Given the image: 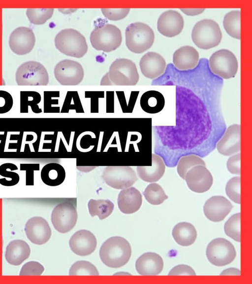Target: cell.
<instances>
[{
  "label": "cell",
  "instance_id": "cell-39",
  "mask_svg": "<svg viewBox=\"0 0 252 284\" xmlns=\"http://www.w3.org/2000/svg\"><path fill=\"white\" fill-rule=\"evenodd\" d=\"M44 270V267L38 262L32 261L24 264L20 270L21 276H38L41 275Z\"/></svg>",
  "mask_w": 252,
  "mask_h": 284
},
{
  "label": "cell",
  "instance_id": "cell-8",
  "mask_svg": "<svg viewBox=\"0 0 252 284\" xmlns=\"http://www.w3.org/2000/svg\"><path fill=\"white\" fill-rule=\"evenodd\" d=\"M209 66L215 74L223 79H229L236 74L238 64L235 55L231 51L223 49L211 56Z\"/></svg>",
  "mask_w": 252,
  "mask_h": 284
},
{
  "label": "cell",
  "instance_id": "cell-24",
  "mask_svg": "<svg viewBox=\"0 0 252 284\" xmlns=\"http://www.w3.org/2000/svg\"><path fill=\"white\" fill-rule=\"evenodd\" d=\"M30 253L31 248L25 241L14 240L7 246L5 258L10 264L18 266L28 258Z\"/></svg>",
  "mask_w": 252,
  "mask_h": 284
},
{
  "label": "cell",
  "instance_id": "cell-3",
  "mask_svg": "<svg viewBox=\"0 0 252 284\" xmlns=\"http://www.w3.org/2000/svg\"><path fill=\"white\" fill-rule=\"evenodd\" d=\"M55 44L61 53L75 58L83 57L88 51L85 37L79 32L73 29L61 31L55 38Z\"/></svg>",
  "mask_w": 252,
  "mask_h": 284
},
{
  "label": "cell",
  "instance_id": "cell-20",
  "mask_svg": "<svg viewBox=\"0 0 252 284\" xmlns=\"http://www.w3.org/2000/svg\"><path fill=\"white\" fill-rule=\"evenodd\" d=\"M139 66L142 74L146 77L154 79L163 73L166 62L158 53L149 52L141 58Z\"/></svg>",
  "mask_w": 252,
  "mask_h": 284
},
{
  "label": "cell",
  "instance_id": "cell-26",
  "mask_svg": "<svg viewBox=\"0 0 252 284\" xmlns=\"http://www.w3.org/2000/svg\"><path fill=\"white\" fill-rule=\"evenodd\" d=\"M172 236L179 245L189 246L195 242L197 237V232L194 226L190 223L180 222L173 228Z\"/></svg>",
  "mask_w": 252,
  "mask_h": 284
},
{
  "label": "cell",
  "instance_id": "cell-46",
  "mask_svg": "<svg viewBox=\"0 0 252 284\" xmlns=\"http://www.w3.org/2000/svg\"><path fill=\"white\" fill-rule=\"evenodd\" d=\"M221 275H241L240 271L234 268H230L223 271Z\"/></svg>",
  "mask_w": 252,
  "mask_h": 284
},
{
  "label": "cell",
  "instance_id": "cell-44",
  "mask_svg": "<svg viewBox=\"0 0 252 284\" xmlns=\"http://www.w3.org/2000/svg\"><path fill=\"white\" fill-rule=\"evenodd\" d=\"M195 273L190 266L181 264L174 267L169 272V276H195Z\"/></svg>",
  "mask_w": 252,
  "mask_h": 284
},
{
  "label": "cell",
  "instance_id": "cell-2",
  "mask_svg": "<svg viewBox=\"0 0 252 284\" xmlns=\"http://www.w3.org/2000/svg\"><path fill=\"white\" fill-rule=\"evenodd\" d=\"M125 37L126 45L130 51L141 53L152 46L155 34L151 28L146 24L135 22L126 27Z\"/></svg>",
  "mask_w": 252,
  "mask_h": 284
},
{
  "label": "cell",
  "instance_id": "cell-1",
  "mask_svg": "<svg viewBox=\"0 0 252 284\" xmlns=\"http://www.w3.org/2000/svg\"><path fill=\"white\" fill-rule=\"evenodd\" d=\"M131 254L130 244L125 238L114 236L108 239L101 246L99 256L107 266L117 268L124 266Z\"/></svg>",
  "mask_w": 252,
  "mask_h": 284
},
{
  "label": "cell",
  "instance_id": "cell-18",
  "mask_svg": "<svg viewBox=\"0 0 252 284\" xmlns=\"http://www.w3.org/2000/svg\"><path fill=\"white\" fill-rule=\"evenodd\" d=\"M96 239L90 231L80 230L76 232L69 242L71 250L80 256H87L92 253L96 247Z\"/></svg>",
  "mask_w": 252,
  "mask_h": 284
},
{
  "label": "cell",
  "instance_id": "cell-34",
  "mask_svg": "<svg viewBox=\"0 0 252 284\" xmlns=\"http://www.w3.org/2000/svg\"><path fill=\"white\" fill-rule=\"evenodd\" d=\"M54 8H28L26 15L30 22L34 25H42L50 19L54 13Z\"/></svg>",
  "mask_w": 252,
  "mask_h": 284
},
{
  "label": "cell",
  "instance_id": "cell-37",
  "mask_svg": "<svg viewBox=\"0 0 252 284\" xmlns=\"http://www.w3.org/2000/svg\"><path fill=\"white\" fill-rule=\"evenodd\" d=\"M240 217V213L234 214L226 221L224 226L226 235L238 242L241 241Z\"/></svg>",
  "mask_w": 252,
  "mask_h": 284
},
{
  "label": "cell",
  "instance_id": "cell-22",
  "mask_svg": "<svg viewBox=\"0 0 252 284\" xmlns=\"http://www.w3.org/2000/svg\"><path fill=\"white\" fill-rule=\"evenodd\" d=\"M142 203L141 194L134 187L124 189L118 195V207L125 214H131L137 212L141 207Z\"/></svg>",
  "mask_w": 252,
  "mask_h": 284
},
{
  "label": "cell",
  "instance_id": "cell-13",
  "mask_svg": "<svg viewBox=\"0 0 252 284\" xmlns=\"http://www.w3.org/2000/svg\"><path fill=\"white\" fill-rule=\"evenodd\" d=\"M35 37L32 30L25 27L15 29L11 34L9 45L11 50L18 55L30 53L33 49Z\"/></svg>",
  "mask_w": 252,
  "mask_h": 284
},
{
  "label": "cell",
  "instance_id": "cell-36",
  "mask_svg": "<svg viewBox=\"0 0 252 284\" xmlns=\"http://www.w3.org/2000/svg\"><path fill=\"white\" fill-rule=\"evenodd\" d=\"M96 268L88 261L81 260L75 262L71 267L69 276H98Z\"/></svg>",
  "mask_w": 252,
  "mask_h": 284
},
{
  "label": "cell",
  "instance_id": "cell-14",
  "mask_svg": "<svg viewBox=\"0 0 252 284\" xmlns=\"http://www.w3.org/2000/svg\"><path fill=\"white\" fill-rule=\"evenodd\" d=\"M188 187L192 191L201 193L208 191L213 182V177L205 166L198 165L190 169L185 179Z\"/></svg>",
  "mask_w": 252,
  "mask_h": 284
},
{
  "label": "cell",
  "instance_id": "cell-45",
  "mask_svg": "<svg viewBox=\"0 0 252 284\" xmlns=\"http://www.w3.org/2000/svg\"><path fill=\"white\" fill-rule=\"evenodd\" d=\"M183 12L188 15L194 16L202 13L204 8H181Z\"/></svg>",
  "mask_w": 252,
  "mask_h": 284
},
{
  "label": "cell",
  "instance_id": "cell-32",
  "mask_svg": "<svg viewBox=\"0 0 252 284\" xmlns=\"http://www.w3.org/2000/svg\"><path fill=\"white\" fill-rule=\"evenodd\" d=\"M143 194L146 200L153 205H160L168 198L162 188L156 183L149 184Z\"/></svg>",
  "mask_w": 252,
  "mask_h": 284
},
{
  "label": "cell",
  "instance_id": "cell-42",
  "mask_svg": "<svg viewBox=\"0 0 252 284\" xmlns=\"http://www.w3.org/2000/svg\"><path fill=\"white\" fill-rule=\"evenodd\" d=\"M240 153L234 154L230 157L227 161L226 167L231 174L240 175Z\"/></svg>",
  "mask_w": 252,
  "mask_h": 284
},
{
  "label": "cell",
  "instance_id": "cell-23",
  "mask_svg": "<svg viewBox=\"0 0 252 284\" xmlns=\"http://www.w3.org/2000/svg\"><path fill=\"white\" fill-rule=\"evenodd\" d=\"M199 57V53L194 47L189 45L184 46L174 53L173 63L179 70L191 69L197 65Z\"/></svg>",
  "mask_w": 252,
  "mask_h": 284
},
{
  "label": "cell",
  "instance_id": "cell-4",
  "mask_svg": "<svg viewBox=\"0 0 252 284\" xmlns=\"http://www.w3.org/2000/svg\"><path fill=\"white\" fill-rule=\"evenodd\" d=\"M193 43L199 48L209 49L218 45L222 33L218 24L211 19H203L194 26L191 32Z\"/></svg>",
  "mask_w": 252,
  "mask_h": 284
},
{
  "label": "cell",
  "instance_id": "cell-43",
  "mask_svg": "<svg viewBox=\"0 0 252 284\" xmlns=\"http://www.w3.org/2000/svg\"><path fill=\"white\" fill-rule=\"evenodd\" d=\"M38 165L33 164H21L20 170L26 171V185H33V171L38 170Z\"/></svg>",
  "mask_w": 252,
  "mask_h": 284
},
{
  "label": "cell",
  "instance_id": "cell-11",
  "mask_svg": "<svg viewBox=\"0 0 252 284\" xmlns=\"http://www.w3.org/2000/svg\"><path fill=\"white\" fill-rule=\"evenodd\" d=\"M77 216L75 206L72 203L64 202L54 208L51 214V221L56 230L65 233L74 227Z\"/></svg>",
  "mask_w": 252,
  "mask_h": 284
},
{
  "label": "cell",
  "instance_id": "cell-15",
  "mask_svg": "<svg viewBox=\"0 0 252 284\" xmlns=\"http://www.w3.org/2000/svg\"><path fill=\"white\" fill-rule=\"evenodd\" d=\"M24 230L28 239L36 245L45 244L51 236V230L48 223L40 216L30 218L26 223Z\"/></svg>",
  "mask_w": 252,
  "mask_h": 284
},
{
  "label": "cell",
  "instance_id": "cell-10",
  "mask_svg": "<svg viewBox=\"0 0 252 284\" xmlns=\"http://www.w3.org/2000/svg\"><path fill=\"white\" fill-rule=\"evenodd\" d=\"M102 177L108 185L117 189L128 188L137 180L135 171L129 166L106 167Z\"/></svg>",
  "mask_w": 252,
  "mask_h": 284
},
{
  "label": "cell",
  "instance_id": "cell-6",
  "mask_svg": "<svg viewBox=\"0 0 252 284\" xmlns=\"http://www.w3.org/2000/svg\"><path fill=\"white\" fill-rule=\"evenodd\" d=\"M112 85H135L139 78L135 64L124 58L117 59L111 65L108 73Z\"/></svg>",
  "mask_w": 252,
  "mask_h": 284
},
{
  "label": "cell",
  "instance_id": "cell-47",
  "mask_svg": "<svg viewBox=\"0 0 252 284\" xmlns=\"http://www.w3.org/2000/svg\"><path fill=\"white\" fill-rule=\"evenodd\" d=\"M101 85H112V83L109 78L108 73L103 76L102 78L101 82Z\"/></svg>",
  "mask_w": 252,
  "mask_h": 284
},
{
  "label": "cell",
  "instance_id": "cell-48",
  "mask_svg": "<svg viewBox=\"0 0 252 284\" xmlns=\"http://www.w3.org/2000/svg\"><path fill=\"white\" fill-rule=\"evenodd\" d=\"M1 205H0V240L1 236Z\"/></svg>",
  "mask_w": 252,
  "mask_h": 284
},
{
  "label": "cell",
  "instance_id": "cell-38",
  "mask_svg": "<svg viewBox=\"0 0 252 284\" xmlns=\"http://www.w3.org/2000/svg\"><path fill=\"white\" fill-rule=\"evenodd\" d=\"M241 178L240 177H234L227 182L225 192L227 196L234 202L240 204Z\"/></svg>",
  "mask_w": 252,
  "mask_h": 284
},
{
  "label": "cell",
  "instance_id": "cell-35",
  "mask_svg": "<svg viewBox=\"0 0 252 284\" xmlns=\"http://www.w3.org/2000/svg\"><path fill=\"white\" fill-rule=\"evenodd\" d=\"M17 169V166L14 164L7 163L2 164L0 166V175L5 178H0V183L7 186L17 184L20 179L19 176L17 173L12 172Z\"/></svg>",
  "mask_w": 252,
  "mask_h": 284
},
{
  "label": "cell",
  "instance_id": "cell-31",
  "mask_svg": "<svg viewBox=\"0 0 252 284\" xmlns=\"http://www.w3.org/2000/svg\"><path fill=\"white\" fill-rule=\"evenodd\" d=\"M41 101V96L39 93L32 91H20V112H28V106L31 107L32 111L34 113H39L41 111L37 104Z\"/></svg>",
  "mask_w": 252,
  "mask_h": 284
},
{
  "label": "cell",
  "instance_id": "cell-40",
  "mask_svg": "<svg viewBox=\"0 0 252 284\" xmlns=\"http://www.w3.org/2000/svg\"><path fill=\"white\" fill-rule=\"evenodd\" d=\"M103 15L109 20L118 21L126 17L129 8H101Z\"/></svg>",
  "mask_w": 252,
  "mask_h": 284
},
{
  "label": "cell",
  "instance_id": "cell-21",
  "mask_svg": "<svg viewBox=\"0 0 252 284\" xmlns=\"http://www.w3.org/2000/svg\"><path fill=\"white\" fill-rule=\"evenodd\" d=\"M163 261L161 257L155 252H148L141 255L136 260L135 268L142 276H157L161 272Z\"/></svg>",
  "mask_w": 252,
  "mask_h": 284
},
{
  "label": "cell",
  "instance_id": "cell-33",
  "mask_svg": "<svg viewBox=\"0 0 252 284\" xmlns=\"http://www.w3.org/2000/svg\"><path fill=\"white\" fill-rule=\"evenodd\" d=\"M198 165L206 166L205 162L200 157L195 155L183 156L180 159L177 164L178 174L185 179L187 172L192 168Z\"/></svg>",
  "mask_w": 252,
  "mask_h": 284
},
{
  "label": "cell",
  "instance_id": "cell-25",
  "mask_svg": "<svg viewBox=\"0 0 252 284\" xmlns=\"http://www.w3.org/2000/svg\"><path fill=\"white\" fill-rule=\"evenodd\" d=\"M165 166L161 158L152 154V166H138L137 172L139 178L148 182H154L160 179L164 174Z\"/></svg>",
  "mask_w": 252,
  "mask_h": 284
},
{
  "label": "cell",
  "instance_id": "cell-16",
  "mask_svg": "<svg viewBox=\"0 0 252 284\" xmlns=\"http://www.w3.org/2000/svg\"><path fill=\"white\" fill-rule=\"evenodd\" d=\"M184 26V19L178 12L169 10L162 13L157 22L158 31L163 36L172 37L180 34Z\"/></svg>",
  "mask_w": 252,
  "mask_h": 284
},
{
  "label": "cell",
  "instance_id": "cell-7",
  "mask_svg": "<svg viewBox=\"0 0 252 284\" xmlns=\"http://www.w3.org/2000/svg\"><path fill=\"white\" fill-rule=\"evenodd\" d=\"M16 81L18 85H47L49 75L41 64L36 61H28L18 68Z\"/></svg>",
  "mask_w": 252,
  "mask_h": 284
},
{
  "label": "cell",
  "instance_id": "cell-19",
  "mask_svg": "<svg viewBox=\"0 0 252 284\" xmlns=\"http://www.w3.org/2000/svg\"><path fill=\"white\" fill-rule=\"evenodd\" d=\"M240 125L235 124L229 126L218 142L217 148L224 156L232 155L240 150Z\"/></svg>",
  "mask_w": 252,
  "mask_h": 284
},
{
  "label": "cell",
  "instance_id": "cell-12",
  "mask_svg": "<svg viewBox=\"0 0 252 284\" xmlns=\"http://www.w3.org/2000/svg\"><path fill=\"white\" fill-rule=\"evenodd\" d=\"M54 75L61 84L74 86L81 83L84 72L82 66L78 62L65 59L57 64L54 69Z\"/></svg>",
  "mask_w": 252,
  "mask_h": 284
},
{
  "label": "cell",
  "instance_id": "cell-28",
  "mask_svg": "<svg viewBox=\"0 0 252 284\" xmlns=\"http://www.w3.org/2000/svg\"><path fill=\"white\" fill-rule=\"evenodd\" d=\"M65 178V172L61 165L49 163L45 165L41 171V178L46 185L51 186L59 185Z\"/></svg>",
  "mask_w": 252,
  "mask_h": 284
},
{
  "label": "cell",
  "instance_id": "cell-29",
  "mask_svg": "<svg viewBox=\"0 0 252 284\" xmlns=\"http://www.w3.org/2000/svg\"><path fill=\"white\" fill-rule=\"evenodd\" d=\"M88 207L91 216L97 215L99 219L102 220L112 213L114 205L109 200L91 199L88 202Z\"/></svg>",
  "mask_w": 252,
  "mask_h": 284
},
{
  "label": "cell",
  "instance_id": "cell-27",
  "mask_svg": "<svg viewBox=\"0 0 252 284\" xmlns=\"http://www.w3.org/2000/svg\"><path fill=\"white\" fill-rule=\"evenodd\" d=\"M165 105L163 95L158 91L150 90L145 92L140 99L142 109L149 113H157L162 110Z\"/></svg>",
  "mask_w": 252,
  "mask_h": 284
},
{
  "label": "cell",
  "instance_id": "cell-30",
  "mask_svg": "<svg viewBox=\"0 0 252 284\" xmlns=\"http://www.w3.org/2000/svg\"><path fill=\"white\" fill-rule=\"evenodd\" d=\"M241 12L239 10H233L224 17L223 26L226 33L231 37L240 39L241 38Z\"/></svg>",
  "mask_w": 252,
  "mask_h": 284
},
{
  "label": "cell",
  "instance_id": "cell-17",
  "mask_svg": "<svg viewBox=\"0 0 252 284\" xmlns=\"http://www.w3.org/2000/svg\"><path fill=\"white\" fill-rule=\"evenodd\" d=\"M232 209L230 202L225 197L218 195L211 197L205 202L203 211L211 221L219 222L223 220Z\"/></svg>",
  "mask_w": 252,
  "mask_h": 284
},
{
  "label": "cell",
  "instance_id": "cell-5",
  "mask_svg": "<svg viewBox=\"0 0 252 284\" xmlns=\"http://www.w3.org/2000/svg\"><path fill=\"white\" fill-rule=\"evenodd\" d=\"M90 39L92 46L96 50L110 52L121 45L122 37L117 27L105 24L96 27L92 32Z\"/></svg>",
  "mask_w": 252,
  "mask_h": 284
},
{
  "label": "cell",
  "instance_id": "cell-9",
  "mask_svg": "<svg viewBox=\"0 0 252 284\" xmlns=\"http://www.w3.org/2000/svg\"><path fill=\"white\" fill-rule=\"evenodd\" d=\"M206 254L209 262L217 266H223L231 263L236 256L232 244L222 238L211 241L207 246Z\"/></svg>",
  "mask_w": 252,
  "mask_h": 284
},
{
  "label": "cell",
  "instance_id": "cell-41",
  "mask_svg": "<svg viewBox=\"0 0 252 284\" xmlns=\"http://www.w3.org/2000/svg\"><path fill=\"white\" fill-rule=\"evenodd\" d=\"M12 96L8 92L0 90V114L8 112L13 106Z\"/></svg>",
  "mask_w": 252,
  "mask_h": 284
}]
</instances>
